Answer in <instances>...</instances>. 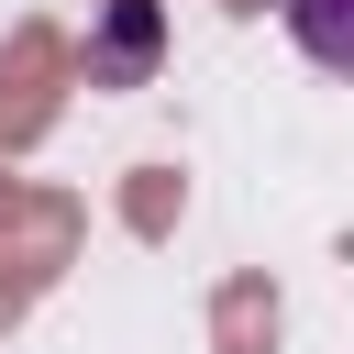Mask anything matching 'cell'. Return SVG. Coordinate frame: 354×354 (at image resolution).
I'll use <instances>...</instances> for the list:
<instances>
[{"label":"cell","instance_id":"1","mask_svg":"<svg viewBox=\"0 0 354 354\" xmlns=\"http://www.w3.org/2000/svg\"><path fill=\"white\" fill-rule=\"evenodd\" d=\"M277 22H288V44H299L310 66L354 77V0H277Z\"/></svg>","mask_w":354,"mask_h":354}]
</instances>
